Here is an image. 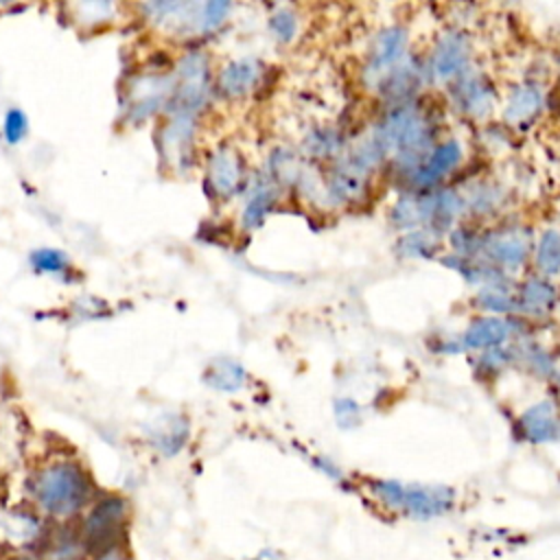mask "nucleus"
Returning a JSON list of instances; mask_svg holds the SVG:
<instances>
[{
  "instance_id": "nucleus-31",
  "label": "nucleus",
  "mask_w": 560,
  "mask_h": 560,
  "mask_svg": "<svg viewBox=\"0 0 560 560\" xmlns=\"http://www.w3.org/2000/svg\"><path fill=\"white\" fill-rule=\"evenodd\" d=\"M9 560H33V558H26V556H13V558H9Z\"/></svg>"
},
{
  "instance_id": "nucleus-2",
  "label": "nucleus",
  "mask_w": 560,
  "mask_h": 560,
  "mask_svg": "<svg viewBox=\"0 0 560 560\" xmlns=\"http://www.w3.org/2000/svg\"><path fill=\"white\" fill-rule=\"evenodd\" d=\"M127 521V501L122 497H105L90 508L81 525V540L88 553H101L120 545Z\"/></svg>"
},
{
  "instance_id": "nucleus-26",
  "label": "nucleus",
  "mask_w": 560,
  "mask_h": 560,
  "mask_svg": "<svg viewBox=\"0 0 560 560\" xmlns=\"http://www.w3.org/2000/svg\"><path fill=\"white\" fill-rule=\"evenodd\" d=\"M228 13H230V2H206V4H201L199 31H203V33L214 31L225 20Z\"/></svg>"
},
{
  "instance_id": "nucleus-7",
  "label": "nucleus",
  "mask_w": 560,
  "mask_h": 560,
  "mask_svg": "<svg viewBox=\"0 0 560 560\" xmlns=\"http://www.w3.org/2000/svg\"><path fill=\"white\" fill-rule=\"evenodd\" d=\"M192 144V118L190 116H173L168 125H164L160 133V151L166 162L173 166H182L188 162Z\"/></svg>"
},
{
  "instance_id": "nucleus-15",
  "label": "nucleus",
  "mask_w": 560,
  "mask_h": 560,
  "mask_svg": "<svg viewBox=\"0 0 560 560\" xmlns=\"http://www.w3.org/2000/svg\"><path fill=\"white\" fill-rule=\"evenodd\" d=\"M486 249L497 260V265L518 267L529 256V249H534V247L529 245V241L525 236H521L516 232H501L486 243Z\"/></svg>"
},
{
  "instance_id": "nucleus-17",
  "label": "nucleus",
  "mask_w": 560,
  "mask_h": 560,
  "mask_svg": "<svg viewBox=\"0 0 560 560\" xmlns=\"http://www.w3.org/2000/svg\"><path fill=\"white\" fill-rule=\"evenodd\" d=\"M457 98H459L457 103L462 105V109L470 116H483L492 107V92L477 77H468L462 81V85L457 90Z\"/></svg>"
},
{
  "instance_id": "nucleus-18",
  "label": "nucleus",
  "mask_w": 560,
  "mask_h": 560,
  "mask_svg": "<svg viewBox=\"0 0 560 560\" xmlns=\"http://www.w3.org/2000/svg\"><path fill=\"white\" fill-rule=\"evenodd\" d=\"M542 105L540 92L534 85H521L512 92V96L505 103V118L510 122H525L538 114Z\"/></svg>"
},
{
  "instance_id": "nucleus-29",
  "label": "nucleus",
  "mask_w": 560,
  "mask_h": 560,
  "mask_svg": "<svg viewBox=\"0 0 560 560\" xmlns=\"http://www.w3.org/2000/svg\"><path fill=\"white\" fill-rule=\"evenodd\" d=\"M374 490H376V494H378L385 503H389V505H394V508H402L405 486H400V483H396V481H378V483H374Z\"/></svg>"
},
{
  "instance_id": "nucleus-8",
  "label": "nucleus",
  "mask_w": 560,
  "mask_h": 560,
  "mask_svg": "<svg viewBox=\"0 0 560 560\" xmlns=\"http://www.w3.org/2000/svg\"><path fill=\"white\" fill-rule=\"evenodd\" d=\"M459 160H462V147H459V142H455V140L442 142V144H438V147L429 153L427 162H424L422 166H418V168L411 173V175H413V182H416L418 186H431V184H435L438 179H442L446 173H451V171L459 164Z\"/></svg>"
},
{
  "instance_id": "nucleus-24",
  "label": "nucleus",
  "mask_w": 560,
  "mask_h": 560,
  "mask_svg": "<svg viewBox=\"0 0 560 560\" xmlns=\"http://www.w3.org/2000/svg\"><path fill=\"white\" fill-rule=\"evenodd\" d=\"M479 306L490 311V313H497V317H499V315H505V313L516 308V298L508 295L499 287H492V289H488L486 293L479 295Z\"/></svg>"
},
{
  "instance_id": "nucleus-12",
  "label": "nucleus",
  "mask_w": 560,
  "mask_h": 560,
  "mask_svg": "<svg viewBox=\"0 0 560 560\" xmlns=\"http://www.w3.org/2000/svg\"><path fill=\"white\" fill-rule=\"evenodd\" d=\"M466 59H468L466 39L459 33L446 35L433 52V72L442 79H451L462 72V68L466 66Z\"/></svg>"
},
{
  "instance_id": "nucleus-23",
  "label": "nucleus",
  "mask_w": 560,
  "mask_h": 560,
  "mask_svg": "<svg viewBox=\"0 0 560 560\" xmlns=\"http://www.w3.org/2000/svg\"><path fill=\"white\" fill-rule=\"evenodd\" d=\"M269 208H271V190L265 188V186H262V188H256V190L249 195L247 203H245L243 223H245L247 228L258 225V223L265 219V214L269 212Z\"/></svg>"
},
{
  "instance_id": "nucleus-16",
  "label": "nucleus",
  "mask_w": 560,
  "mask_h": 560,
  "mask_svg": "<svg viewBox=\"0 0 560 560\" xmlns=\"http://www.w3.org/2000/svg\"><path fill=\"white\" fill-rule=\"evenodd\" d=\"M553 298H556V291L547 278H529L516 295V308L540 313L553 304Z\"/></svg>"
},
{
  "instance_id": "nucleus-5",
  "label": "nucleus",
  "mask_w": 560,
  "mask_h": 560,
  "mask_svg": "<svg viewBox=\"0 0 560 560\" xmlns=\"http://www.w3.org/2000/svg\"><path fill=\"white\" fill-rule=\"evenodd\" d=\"M243 177V164L236 151L223 147L212 153L208 162V182L217 197H230L236 192Z\"/></svg>"
},
{
  "instance_id": "nucleus-1",
  "label": "nucleus",
  "mask_w": 560,
  "mask_h": 560,
  "mask_svg": "<svg viewBox=\"0 0 560 560\" xmlns=\"http://www.w3.org/2000/svg\"><path fill=\"white\" fill-rule=\"evenodd\" d=\"M33 501L52 518H70L79 514L90 497V475L74 462H55L44 466L31 479Z\"/></svg>"
},
{
  "instance_id": "nucleus-13",
  "label": "nucleus",
  "mask_w": 560,
  "mask_h": 560,
  "mask_svg": "<svg viewBox=\"0 0 560 560\" xmlns=\"http://www.w3.org/2000/svg\"><path fill=\"white\" fill-rule=\"evenodd\" d=\"M508 335H510V326L503 317H479L468 326L462 341L468 348L486 350V348H499Z\"/></svg>"
},
{
  "instance_id": "nucleus-28",
  "label": "nucleus",
  "mask_w": 560,
  "mask_h": 560,
  "mask_svg": "<svg viewBox=\"0 0 560 560\" xmlns=\"http://www.w3.org/2000/svg\"><path fill=\"white\" fill-rule=\"evenodd\" d=\"M74 11H79V18L90 15L88 22H105L114 15V4L112 2H81V4H74Z\"/></svg>"
},
{
  "instance_id": "nucleus-21",
  "label": "nucleus",
  "mask_w": 560,
  "mask_h": 560,
  "mask_svg": "<svg viewBox=\"0 0 560 560\" xmlns=\"http://www.w3.org/2000/svg\"><path fill=\"white\" fill-rule=\"evenodd\" d=\"M88 556L79 532H61L50 538L44 560H83Z\"/></svg>"
},
{
  "instance_id": "nucleus-3",
  "label": "nucleus",
  "mask_w": 560,
  "mask_h": 560,
  "mask_svg": "<svg viewBox=\"0 0 560 560\" xmlns=\"http://www.w3.org/2000/svg\"><path fill=\"white\" fill-rule=\"evenodd\" d=\"M208 92V59L203 52H188L177 63V81L173 88L175 116H190L203 105Z\"/></svg>"
},
{
  "instance_id": "nucleus-22",
  "label": "nucleus",
  "mask_w": 560,
  "mask_h": 560,
  "mask_svg": "<svg viewBox=\"0 0 560 560\" xmlns=\"http://www.w3.org/2000/svg\"><path fill=\"white\" fill-rule=\"evenodd\" d=\"M70 265L68 256L55 247H39L31 254V267L39 273H61Z\"/></svg>"
},
{
  "instance_id": "nucleus-4",
  "label": "nucleus",
  "mask_w": 560,
  "mask_h": 560,
  "mask_svg": "<svg viewBox=\"0 0 560 560\" xmlns=\"http://www.w3.org/2000/svg\"><path fill=\"white\" fill-rule=\"evenodd\" d=\"M173 92V81L160 74H147L136 79L129 85L127 94V112L131 120H142L153 114L160 105L166 103L168 94Z\"/></svg>"
},
{
  "instance_id": "nucleus-27",
  "label": "nucleus",
  "mask_w": 560,
  "mask_h": 560,
  "mask_svg": "<svg viewBox=\"0 0 560 560\" xmlns=\"http://www.w3.org/2000/svg\"><path fill=\"white\" fill-rule=\"evenodd\" d=\"M2 129H4V138H7L9 144L22 142V138H24L26 131H28V120H26L24 112L18 109V107L9 109L7 116H4V127H2Z\"/></svg>"
},
{
  "instance_id": "nucleus-6",
  "label": "nucleus",
  "mask_w": 560,
  "mask_h": 560,
  "mask_svg": "<svg viewBox=\"0 0 560 560\" xmlns=\"http://www.w3.org/2000/svg\"><path fill=\"white\" fill-rule=\"evenodd\" d=\"M453 505V490L442 488V486H411L405 488L402 497V508L418 516V518H429L444 514Z\"/></svg>"
},
{
  "instance_id": "nucleus-30",
  "label": "nucleus",
  "mask_w": 560,
  "mask_h": 560,
  "mask_svg": "<svg viewBox=\"0 0 560 560\" xmlns=\"http://www.w3.org/2000/svg\"><path fill=\"white\" fill-rule=\"evenodd\" d=\"M92 560H129V558H127L125 549L120 545H116V547H109V549H105L101 553H94Z\"/></svg>"
},
{
  "instance_id": "nucleus-25",
  "label": "nucleus",
  "mask_w": 560,
  "mask_h": 560,
  "mask_svg": "<svg viewBox=\"0 0 560 560\" xmlns=\"http://www.w3.org/2000/svg\"><path fill=\"white\" fill-rule=\"evenodd\" d=\"M269 28L273 31V37L280 39V42H289L293 39L295 31H298V18L287 11V9H280L276 11L271 18H269Z\"/></svg>"
},
{
  "instance_id": "nucleus-14",
  "label": "nucleus",
  "mask_w": 560,
  "mask_h": 560,
  "mask_svg": "<svg viewBox=\"0 0 560 560\" xmlns=\"http://www.w3.org/2000/svg\"><path fill=\"white\" fill-rule=\"evenodd\" d=\"M407 46V33L400 26H389L383 28L376 37H374V46L370 50V59H372V68L383 70L394 66Z\"/></svg>"
},
{
  "instance_id": "nucleus-10",
  "label": "nucleus",
  "mask_w": 560,
  "mask_h": 560,
  "mask_svg": "<svg viewBox=\"0 0 560 560\" xmlns=\"http://www.w3.org/2000/svg\"><path fill=\"white\" fill-rule=\"evenodd\" d=\"M521 429L523 435L532 442H549L560 435V416L556 413V407L545 400L534 405L521 418Z\"/></svg>"
},
{
  "instance_id": "nucleus-9",
  "label": "nucleus",
  "mask_w": 560,
  "mask_h": 560,
  "mask_svg": "<svg viewBox=\"0 0 560 560\" xmlns=\"http://www.w3.org/2000/svg\"><path fill=\"white\" fill-rule=\"evenodd\" d=\"M258 77H260V63L252 57H245V59H236V61L228 63L221 70L217 85L223 96L236 98V96H243L249 90H254Z\"/></svg>"
},
{
  "instance_id": "nucleus-11",
  "label": "nucleus",
  "mask_w": 560,
  "mask_h": 560,
  "mask_svg": "<svg viewBox=\"0 0 560 560\" xmlns=\"http://www.w3.org/2000/svg\"><path fill=\"white\" fill-rule=\"evenodd\" d=\"M149 438L160 453L175 455L188 438V422L175 413L162 416L149 427Z\"/></svg>"
},
{
  "instance_id": "nucleus-20",
  "label": "nucleus",
  "mask_w": 560,
  "mask_h": 560,
  "mask_svg": "<svg viewBox=\"0 0 560 560\" xmlns=\"http://www.w3.org/2000/svg\"><path fill=\"white\" fill-rule=\"evenodd\" d=\"M534 262L547 276L560 273V232L558 230L542 232L534 249Z\"/></svg>"
},
{
  "instance_id": "nucleus-19",
  "label": "nucleus",
  "mask_w": 560,
  "mask_h": 560,
  "mask_svg": "<svg viewBox=\"0 0 560 560\" xmlns=\"http://www.w3.org/2000/svg\"><path fill=\"white\" fill-rule=\"evenodd\" d=\"M206 383L214 389H223V392H232L236 387H241L243 378H245V372L238 363L230 361V359H219L214 363L208 365L206 370Z\"/></svg>"
}]
</instances>
